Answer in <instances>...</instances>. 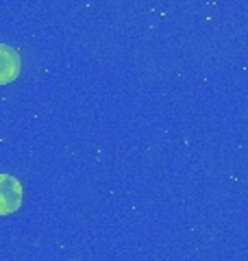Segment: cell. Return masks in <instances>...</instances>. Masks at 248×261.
Here are the masks:
<instances>
[{
	"instance_id": "obj_1",
	"label": "cell",
	"mask_w": 248,
	"mask_h": 261,
	"mask_svg": "<svg viewBox=\"0 0 248 261\" xmlns=\"http://www.w3.org/2000/svg\"><path fill=\"white\" fill-rule=\"evenodd\" d=\"M22 183L11 174H0V216H11L22 207Z\"/></svg>"
},
{
	"instance_id": "obj_2",
	"label": "cell",
	"mask_w": 248,
	"mask_h": 261,
	"mask_svg": "<svg viewBox=\"0 0 248 261\" xmlns=\"http://www.w3.org/2000/svg\"><path fill=\"white\" fill-rule=\"evenodd\" d=\"M20 70H22L20 53L7 44H0V85H7L13 79H18Z\"/></svg>"
}]
</instances>
